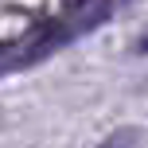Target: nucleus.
I'll use <instances>...</instances> for the list:
<instances>
[{
    "label": "nucleus",
    "mask_w": 148,
    "mask_h": 148,
    "mask_svg": "<svg viewBox=\"0 0 148 148\" xmlns=\"http://www.w3.org/2000/svg\"><path fill=\"white\" fill-rule=\"evenodd\" d=\"M101 148H136V129H121V133H113Z\"/></svg>",
    "instance_id": "f257e3e1"
}]
</instances>
